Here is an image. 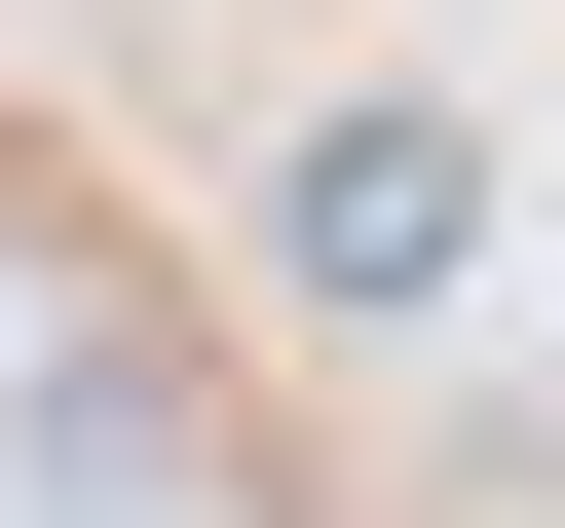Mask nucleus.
Returning <instances> with one entry per match:
<instances>
[{
    "label": "nucleus",
    "instance_id": "1",
    "mask_svg": "<svg viewBox=\"0 0 565 528\" xmlns=\"http://www.w3.org/2000/svg\"><path fill=\"white\" fill-rule=\"evenodd\" d=\"M490 264V151L452 114H302V303H452Z\"/></svg>",
    "mask_w": 565,
    "mask_h": 528
}]
</instances>
